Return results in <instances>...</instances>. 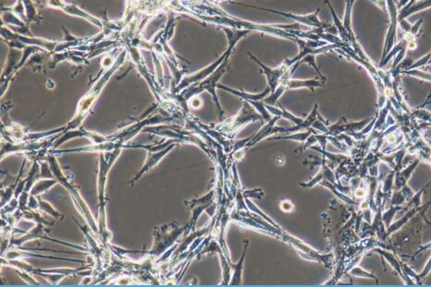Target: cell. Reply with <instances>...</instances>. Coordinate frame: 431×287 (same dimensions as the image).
<instances>
[{"mask_svg":"<svg viewBox=\"0 0 431 287\" xmlns=\"http://www.w3.org/2000/svg\"><path fill=\"white\" fill-rule=\"evenodd\" d=\"M401 207L400 206H397V207H392V208L390 209L388 212L384 213L383 214V216H382V220H383V222L386 223L387 227H389L390 225H391V222H392V219L393 216H394V214L396 213L397 211H399V210H401Z\"/></svg>","mask_w":431,"mask_h":287,"instance_id":"7402d4cb","label":"cell"},{"mask_svg":"<svg viewBox=\"0 0 431 287\" xmlns=\"http://www.w3.org/2000/svg\"><path fill=\"white\" fill-rule=\"evenodd\" d=\"M248 241H246V244L244 246V249H243V255L241 259L239 260L238 263L236 264H233L231 263L232 265V270H233V275H232V279H231V282L230 284L232 285H237L240 284L242 282V276H243V262H244V257H245V254H246V250H247Z\"/></svg>","mask_w":431,"mask_h":287,"instance_id":"5bb4252c","label":"cell"},{"mask_svg":"<svg viewBox=\"0 0 431 287\" xmlns=\"http://www.w3.org/2000/svg\"><path fill=\"white\" fill-rule=\"evenodd\" d=\"M248 103L251 104L253 108L256 109L258 113L262 116L263 119H265L267 122L271 119L269 112L266 107V104L264 103L263 100L262 101H249Z\"/></svg>","mask_w":431,"mask_h":287,"instance_id":"d6986e66","label":"cell"},{"mask_svg":"<svg viewBox=\"0 0 431 287\" xmlns=\"http://www.w3.org/2000/svg\"><path fill=\"white\" fill-rule=\"evenodd\" d=\"M429 121H430V123H431V118H430V119H429Z\"/></svg>","mask_w":431,"mask_h":287,"instance_id":"83f0119b","label":"cell"},{"mask_svg":"<svg viewBox=\"0 0 431 287\" xmlns=\"http://www.w3.org/2000/svg\"><path fill=\"white\" fill-rule=\"evenodd\" d=\"M40 2L47 8L60 10L68 15L74 16V17L84 19L91 24L94 25L95 27L100 29L101 32H103L105 35H107V37L118 34L121 29L120 20L112 21V20H101L90 14L85 10H83L82 8H80L79 6L73 3H69L66 0H40Z\"/></svg>","mask_w":431,"mask_h":287,"instance_id":"7a4b0ae2","label":"cell"},{"mask_svg":"<svg viewBox=\"0 0 431 287\" xmlns=\"http://www.w3.org/2000/svg\"><path fill=\"white\" fill-rule=\"evenodd\" d=\"M323 85H324V83H322L321 80H317V79H291L288 81L287 88L291 90L308 88L311 92H314V90L316 88L321 87Z\"/></svg>","mask_w":431,"mask_h":287,"instance_id":"4fadbf2b","label":"cell"},{"mask_svg":"<svg viewBox=\"0 0 431 287\" xmlns=\"http://www.w3.org/2000/svg\"><path fill=\"white\" fill-rule=\"evenodd\" d=\"M1 10L13 12L28 25L32 22H40L38 8L34 0H16L15 4L7 8L2 7Z\"/></svg>","mask_w":431,"mask_h":287,"instance_id":"277c9868","label":"cell"},{"mask_svg":"<svg viewBox=\"0 0 431 287\" xmlns=\"http://www.w3.org/2000/svg\"><path fill=\"white\" fill-rule=\"evenodd\" d=\"M38 202H39V208L42 210V211H44L45 213H47V214H49V215H52V216H54L55 218H63L62 216V214H60L58 211H56L51 205H50L49 203H46V202H43L41 198H38Z\"/></svg>","mask_w":431,"mask_h":287,"instance_id":"ffe728a7","label":"cell"},{"mask_svg":"<svg viewBox=\"0 0 431 287\" xmlns=\"http://www.w3.org/2000/svg\"><path fill=\"white\" fill-rule=\"evenodd\" d=\"M429 248H431V242L428 243V244H426V245H424L423 247H421V248H419V249L417 250V252L415 253V255L413 256V257H416L417 254H419V253L423 252V251H425V250H427V249H429Z\"/></svg>","mask_w":431,"mask_h":287,"instance_id":"484cf974","label":"cell"},{"mask_svg":"<svg viewBox=\"0 0 431 287\" xmlns=\"http://www.w3.org/2000/svg\"><path fill=\"white\" fill-rule=\"evenodd\" d=\"M278 104V107H276L275 105H268L266 104V107L268 109V112L270 114H272L274 117H278L281 119H287L292 121L294 125H299L302 123L303 119L301 118H298L296 116L292 114L290 111H288L286 109L283 107L281 104Z\"/></svg>","mask_w":431,"mask_h":287,"instance_id":"7c38bea8","label":"cell"},{"mask_svg":"<svg viewBox=\"0 0 431 287\" xmlns=\"http://www.w3.org/2000/svg\"><path fill=\"white\" fill-rule=\"evenodd\" d=\"M188 103H190V105L194 109L200 108L203 104V101L199 98L198 96H193L191 99L189 100Z\"/></svg>","mask_w":431,"mask_h":287,"instance_id":"cb8c5ba5","label":"cell"},{"mask_svg":"<svg viewBox=\"0 0 431 287\" xmlns=\"http://www.w3.org/2000/svg\"><path fill=\"white\" fill-rule=\"evenodd\" d=\"M2 11V16L1 19L3 20V24L10 25V26H14L17 28L21 35H33L31 33L30 29H29V25L25 22L24 20L20 19L19 16L16 15L13 12L9 11V10H1Z\"/></svg>","mask_w":431,"mask_h":287,"instance_id":"ba28073f","label":"cell"},{"mask_svg":"<svg viewBox=\"0 0 431 287\" xmlns=\"http://www.w3.org/2000/svg\"><path fill=\"white\" fill-rule=\"evenodd\" d=\"M218 89L224 90L225 92H228L230 94H233V95H235V96H237L239 98H241V99H243V101H262V100L265 99L267 96H268V94L271 93V90L269 87H267L266 89L263 91L262 93H259V94H249V93H246V92H244V91H242V90H236V89H233V88H229L227 86H224L222 84H218Z\"/></svg>","mask_w":431,"mask_h":287,"instance_id":"30bf717a","label":"cell"},{"mask_svg":"<svg viewBox=\"0 0 431 287\" xmlns=\"http://www.w3.org/2000/svg\"><path fill=\"white\" fill-rule=\"evenodd\" d=\"M248 54L252 60H255L259 65L261 72L267 78L268 86L271 90V93L277 89V86L280 85L282 79H283V76L286 74L288 70L293 67L289 63V60H286L283 62V64L280 65L277 68L272 69V68H269L268 66L263 64L262 62H260L256 56H253V54H250V53H248Z\"/></svg>","mask_w":431,"mask_h":287,"instance_id":"5b68a950","label":"cell"},{"mask_svg":"<svg viewBox=\"0 0 431 287\" xmlns=\"http://www.w3.org/2000/svg\"><path fill=\"white\" fill-rule=\"evenodd\" d=\"M55 183H56V181L55 180H51V179H49V180L43 179V180L37 181L34 185V187L32 188V189H31V195L36 196V195L43 193V192H45L46 190H48L52 186H54Z\"/></svg>","mask_w":431,"mask_h":287,"instance_id":"ac0fdd59","label":"cell"},{"mask_svg":"<svg viewBox=\"0 0 431 287\" xmlns=\"http://www.w3.org/2000/svg\"><path fill=\"white\" fill-rule=\"evenodd\" d=\"M314 133L313 129H308L307 132H301V133H292V135H286V136H283V137H275V138H271V140H275V139H282V140H294V141H307V139Z\"/></svg>","mask_w":431,"mask_h":287,"instance_id":"e0dca14e","label":"cell"},{"mask_svg":"<svg viewBox=\"0 0 431 287\" xmlns=\"http://www.w3.org/2000/svg\"><path fill=\"white\" fill-rule=\"evenodd\" d=\"M250 6V5H249ZM253 7L258 10H265L268 12H271V13H275V14H280V15L284 16L290 20H293L298 23L301 24L307 25V26H310V27H314V28H320L323 29L324 27H326V24L323 23L322 21H320L317 14L319 12L320 9H317L315 12L309 13L307 15H296V14H293V13H289V12H283V11H278V10H270V9H264V8H258V7H253V6H250Z\"/></svg>","mask_w":431,"mask_h":287,"instance_id":"8992f818","label":"cell"},{"mask_svg":"<svg viewBox=\"0 0 431 287\" xmlns=\"http://www.w3.org/2000/svg\"><path fill=\"white\" fill-rule=\"evenodd\" d=\"M278 119H281V118L274 117L273 119L268 121L267 124L259 129L258 133L256 134L255 136L253 135L252 139H250V141L246 145V148H251V147L255 146L256 144H258L259 141L268 138L270 135L277 134L276 133V123L278 121Z\"/></svg>","mask_w":431,"mask_h":287,"instance_id":"9c48e42d","label":"cell"},{"mask_svg":"<svg viewBox=\"0 0 431 287\" xmlns=\"http://www.w3.org/2000/svg\"><path fill=\"white\" fill-rule=\"evenodd\" d=\"M175 145H176V142L170 144L167 148L163 149V150H159V152H158V150L150 149V147H148L150 154H148V157H147V160L145 162V164H144V167L141 170V172L133 179V181L138 180L139 178L142 176V174L147 172L150 169L153 168L154 166H156L161 161V159L163 158L164 156L168 154L169 151L173 148Z\"/></svg>","mask_w":431,"mask_h":287,"instance_id":"52a82bcc","label":"cell"},{"mask_svg":"<svg viewBox=\"0 0 431 287\" xmlns=\"http://www.w3.org/2000/svg\"><path fill=\"white\" fill-rule=\"evenodd\" d=\"M262 119V116L251 106L250 103H248L247 101H243V107L238 113L226 119L222 123L216 125L215 129L216 131L224 133L229 138L233 139L236 136V134L249 123L257 122Z\"/></svg>","mask_w":431,"mask_h":287,"instance_id":"3957f363","label":"cell"},{"mask_svg":"<svg viewBox=\"0 0 431 287\" xmlns=\"http://www.w3.org/2000/svg\"><path fill=\"white\" fill-rule=\"evenodd\" d=\"M127 56H128L127 49L122 50L121 53H119V55L117 56V59L115 60V62L112 66H110L109 68H107V69L102 68V70H103L102 74L100 75L99 78H97V80L94 82L93 87L90 89L89 92L85 94V96L80 101L78 106H77V114H75L74 118L69 122V124L68 125L69 127L67 128V130H69V129L71 130V129H76L77 128H79L82 124V122L89 114L90 110L93 107L95 101L99 97L100 94L102 93V91L108 83L109 79L111 78V76L114 74L115 72L124 64Z\"/></svg>","mask_w":431,"mask_h":287,"instance_id":"6da1fadb","label":"cell"},{"mask_svg":"<svg viewBox=\"0 0 431 287\" xmlns=\"http://www.w3.org/2000/svg\"><path fill=\"white\" fill-rule=\"evenodd\" d=\"M431 271V257L429 260H428V262L426 263V266L424 268V270L422 271L420 273H417L418 274V278H419V280L421 281V279L423 278L426 277V275L430 272Z\"/></svg>","mask_w":431,"mask_h":287,"instance_id":"d4e9b609","label":"cell"},{"mask_svg":"<svg viewBox=\"0 0 431 287\" xmlns=\"http://www.w3.org/2000/svg\"><path fill=\"white\" fill-rule=\"evenodd\" d=\"M285 163V159L283 156H277V158H276V163L277 164H280V165H283Z\"/></svg>","mask_w":431,"mask_h":287,"instance_id":"4316f807","label":"cell"},{"mask_svg":"<svg viewBox=\"0 0 431 287\" xmlns=\"http://www.w3.org/2000/svg\"><path fill=\"white\" fill-rule=\"evenodd\" d=\"M350 273L352 275H353V276H357V277L370 278V279L375 280L377 282V283H378V279H377V277H376L375 275H373V273H371V272H366V271H364L360 267H357H357L352 268V270L350 271Z\"/></svg>","mask_w":431,"mask_h":287,"instance_id":"44dd1931","label":"cell"},{"mask_svg":"<svg viewBox=\"0 0 431 287\" xmlns=\"http://www.w3.org/2000/svg\"><path fill=\"white\" fill-rule=\"evenodd\" d=\"M418 163H419V160L417 159L405 170L401 171V173H397L396 179H395V186L397 188H403L407 185V180L410 178L414 169L416 168V166L418 165Z\"/></svg>","mask_w":431,"mask_h":287,"instance_id":"2e32d148","label":"cell"},{"mask_svg":"<svg viewBox=\"0 0 431 287\" xmlns=\"http://www.w3.org/2000/svg\"><path fill=\"white\" fill-rule=\"evenodd\" d=\"M373 251L381 253L382 257H384L386 259L387 262L390 263V264L392 265V267L393 268V269H394L398 273H399V275L401 276V279H402V281L404 282H407V284H410V285L415 284V282H413V280L410 279V277H408L407 274L404 273L403 270H402V268H401V263H399V262L397 261L396 257H394V255H393L392 253L384 251V250H382V248H376V249H374Z\"/></svg>","mask_w":431,"mask_h":287,"instance_id":"8fae6325","label":"cell"},{"mask_svg":"<svg viewBox=\"0 0 431 287\" xmlns=\"http://www.w3.org/2000/svg\"><path fill=\"white\" fill-rule=\"evenodd\" d=\"M280 207L282 209V211L285 212V213H291V212H293V209H294L293 203L289 199L283 200L280 204Z\"/></svg>","mask_w":431,"mask_h":287,"instance_id":"603a6c76","label":"cell"},{"mask_svg":"<svg viewBox=\"0 0 431 287\" xmlns=\"http://www.w3.org/2000/svg\"><path fill=\"white\" fill-rule=\"evenodd\" d=\"M218 255H219V259H220V263H221V267H222V285H227L230 284L231 282V279H232V265H231V261L227 259V257L224 255L223 251L221 249L218 250Z\"/></svg>","mask_w":431,"mask_h":287,"instance_id":"9a60e30c","label":"cell"}]
</instances>
